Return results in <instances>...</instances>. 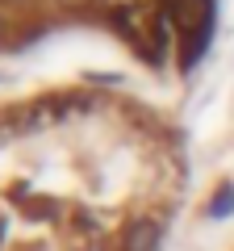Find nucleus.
Wrapping results in <instances>:
<instances>
[{
	"label": "nucleus",
	"mask_w": 234,
	"mask_h": 251,
	"mask_svg": "<svg viewBox=\"0 0 234 251\" xmlns=\"http://www.w3.org/2000/svg\"><path fill=\"white\" fill-rule=\"evenodd\" d=\"M180 193V143L138 100L0 109V251H159Z\"/></svg>",
	"instance_id": "nucleus-1"
}]
</instances>
